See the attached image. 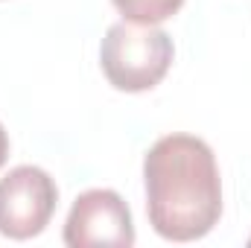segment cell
Returning <instances> with one entry per match:
<instances>
[{"mask_svg":"<svg viewBox=\"0 0 251 248\" xmlns=\"http://www.w3.org/2000/svg\"><path fill=\"white\" fill-rule=\"evenodd\" d=\"M6 158H9V134H6V128L0 123V167L6 164Z\"/></svg>","mask_w":251,"mask_h":248,"instance_id":"6","label":"cell"},{"mask_svg":"<svg viewBox=\"0 0 251 248\" xmlns=\"http://www.w3.org/2000/svg\"><path fill=\"white\" fill-rule=\"evenodd\" d=\"M64 246H134V222H131V210L123 201V196L108 187H94V190L79 193L64 222Z\"/></svg>","mask_w":251,"mask_h":248,"instance_id":"4","label":"cell"},{"mask_svg":"<svg viewBox=\"0 0 251 248\" xmlns=\"http://www.w3.org/2000/svg\"><path fill=\"white\" fill-rule=\"evenodd\" d=\"M146 213L161 240L196 243L222 216V178L213 149L193 134H167L143 158Z\"/></svg>","mask_w":251,"mask_h":248,"instance_id":"1","label":"cell"},{"mask_svg":"<svg viewBox=\"0 0 251 248\" xmlns=\"http://www.w3.org/2000/svg\"><path fill=\"white\" fill-rule=\"evenodd\" d=\"M173 56L176 47L164 29L131 21L108 26L100 47V64L105 79L126 94H143L161 85V79L170 73Z\"/></svg>","mask_w":251,"mask_h":248,"instance_id":"2","label":"cell"},{"mask_svg":"<svg viewBox=\"0 0 251 248\" xmlns=\"http://www.w3.org/2000/svg\"><path fill=\"white\" fill-rule=\"evenodd\" d=\"M249 246H251V240H249Z\"/></svg>","mask_w":251,"mask_h":248,"instance_id":"7","label":"cell"},{"mask_svg":"<svg viewBox=\"0 0 251 248\" xmlns=\"http://www.w3.org/2000/svg\"><path fill=\"white\" fill-rule=\"evenodd\" d=\"M59 204V187L41 167L24 164L0 178V234L9 240L38 237Z\"/></svg>","mask_w":251,"mask_h":248,"instance_id":"3","label":"cell"},{"mask_svg":"<svg viewBox=\"0 0 251 248\" xmlns=\"http://www.w3.org/2000/svg\"><path fill=\"white\" fill-rule=\"evenodd\" d=\"M111 3L123 15V21L146 24V26H158L170 21L184 6V0H111Z\"/></svg>","mask_w":251,"mask_h":248,"instance_id":"5","label":"cell"}]
</instances>
